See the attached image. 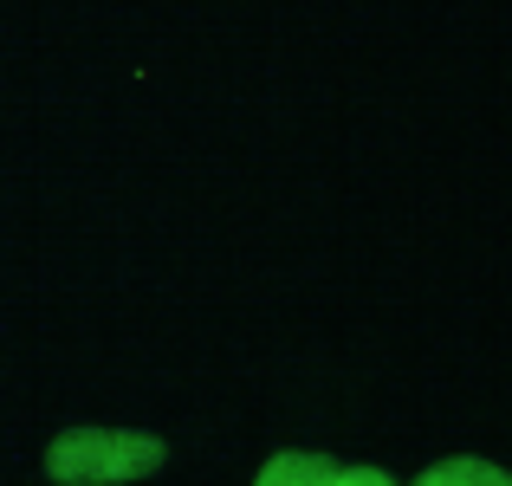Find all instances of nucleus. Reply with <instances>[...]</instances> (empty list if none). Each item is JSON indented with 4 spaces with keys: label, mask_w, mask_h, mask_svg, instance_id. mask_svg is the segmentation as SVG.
I'll use <instances>...</instances> for the list:
<instances>
[{
    "label": "nucleus",
    "mask_w": 512,
    "mask_h": 486,
    "mask_svg": "<svg viewBox=\"0 0 512 486\" xmlns=\"http://www.w3.org/2000/svg\"><path fill=\"white\" fill-rule=\"evenodd\" d=\"M169 461L163 435H137V428H72L46 448V474L59 486H124L150 480Z\"/></svg>",
    "instance_id": "f257e3e1"
},
{
    "label": "nucleus",
    "mask_w": 512,
    "mask_h": 486,
    "mask_svg": "<svg viewBox=\"0 0 512 486\" xmlns=\"http://www.w3.org/2000/svg\"><path fill=\"white\" fill-rule=\"evenodd\" d=\"M331 480H338V461H331V454L286 448V454H273V461L260 467L253 486H331Z\"/></svg>",
    "instance_id": "f03ea898"
},
{
    "label": "nucleus",
    "mask_w": 512,
    "mask_h": 486,
    "mask_svg": "<svg viewBox=\"0 0 512 486\" xmlns=\"http://www.w3.org/2000/svg\"><path fill=\"white\" fill-rule=\"evenodd\" d=\"M331 486H396V480H389L383 467H338V480H331Z\"/></svg>",
    "instance_id": "20e7f679"
},
{
    "label": "nucleus",
    "mask_w": 512,
    "mask_h": 486,
    "mask_svg": "<svg viewBox=\"0 0 512 486\" xmlns=\"http://www.w3.org/2000/svg\"><path fill=\"white\" fill-rule=\"evenodd\" d=\"M415 486H512V474H506V467H493V461H474V454H454V461L428 467Z\"/></svg>",
    "instance_id": "7ed1b4c3"
}]
</instances>
